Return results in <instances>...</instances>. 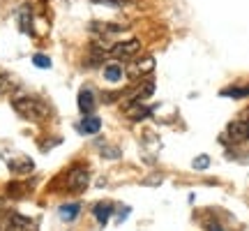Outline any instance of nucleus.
<instances>
[{
  "instance_id": "f257e3e1",
  "label": "nucleus",
  "mask_w": 249,
  "mask_h": 231,
  "mask_svg": "<svg viewBox=\"0 0 249 231\" xmlns=\"http://www.w3.org/2000/svg\"><path fill=\"white\" fill-rule=\"evenodd\" d=\"M12 109H14L21 118L30 120V123H44L46 118L51 116V109H49L46 102H42L39 97H30V95L14 97L12 99Z\"/></svg>"
},
{
  "instance_id": "f03ea898",
  "label": "nucleus",
  "mask_w": 249,
  "mask_h": 231,
  "mask_svg": "<svg viewBox=\"0 0 249 231\" xmlns=\"http://www.w3.org/2000/svg\"><path fill=\"white\" fill-rule=\"evenodd\" d=\"M139 51H141V42L136 37L124 39V42H116V44H111V49H108V54L113 56V58H118V60H132Z\"/></svg>"
},
{
  "instance_id": "7ed1b4c3",
  "label": "nucleus",
  "mask_w": 249,
  "mask_h": 231,
  "mask_svg": "<svg viewBox=\"0 0 249 231\" xmlns=\"http://www.w3.org/2000/svg\"><path fill=\"white\" fill-rule=\"evenodd\" d=\"M90 183V173H88V167H83V164H76V167H71L70 173H67V187H70L71 192H83Z\"/></svg>"
},
{
  "instance_id": "20e7f679",
  "label": "nucleus",
  "mask_w": 249,
  "mask_h": 231,
  "mask_svg": "<svg viewBox=\"0 0 249 231\" xmlns=\"http://www.w3.org/2000/svg\"><path fill=\"white\" fill-rule=\"evenodd\" d=\"M226 136H229L233 143L247 141L249 139V120L247 118H238V120L229 123V127H226Z\"/></svg>"
},
{
  "instance_id": "39448f33",
  "label": "nucleus",
  "mask_w": 249,
  "mask_h": 231,
  "mask_svg": "<svg viewBox=\"0 0 249 231\" xmlns=\"http://www.w3.org/2000/svg\"><path fill=\"white\" fill-rule=\"evenodd\" d=\"M7 167L14 176H26V173H30V171L35 169V162L30 160V157H26V155H18V157H12L7 162Z\"/></svg>"
},
{
  "instance_id": "423d86ee",
  "label": "nucleus",
  "mask_w": 249,
  "mask_h": 231,
  "mask_svg": "<svg viewBox=\"0 0 249 231\" xmlns=\"http://www.w3.org/2000/svg\"><path fill=\"white\" fill-rule=\"evenodd\" d=\"M152 70H155V58L152 56H143L141 60H132L127 74L129 77H143V74H150Z\"/></svg>"
},
{
  "instance_id": "0eeeda50",
  "label": "nucleus",
  "mask_w": 249,
  "mask_h": 231,
  "mask_svg": "<svg viewBox=\"0 0 249 231\" xmlns=\"http://www.w3.org/2000/svg\"><path fill=\"white\" fill-rule=\"evenodd\" d=\"M30 229H33V222L18 213H12L2 224V231H30Z\"/></svg>"
},
{
  "instance_id": "6e6552de",
  "label": "nucleus",
  "mask_w": 249,
  "mask_h": 231,
  "mask_svg": "<svg viewBox=\"0 0 249 231\" xmlns=\"http://www.w3.org/2000/svg\"><path fill=\"white\" fill-rule=\"evenodd\" d=\"M79 109H81V114L83 116H90L92 111H95V107H97V99H95V95H92V90L88 88H83L79 93Z\"/></svg>"
},
{
  "instance_id": "1a4fd4ad",
  "label": "nucleus",
  "mask_w": 249,
  "mask_h": 231,
  "mask_svg": "<svg viewBox=\"0 0 249 231\" xmlns=\"http://www.w3.org/2000/svg\"><path fill=\"white\" fill-rule=\"evenodd\" d=\"M102 130V120H99L97 116H83V120L79 123V132L81 134H97Z\"/></svg>"
},
{
  "instance_id": "9d476101",
  "label": "nucleus",
  "mask_w": 249,
  "mask_h": 231,
  "mask_svg": "<svg viewBox=\"0 0 249 231\" xmlns=\"http://www.w3.org/2000/svg\"><path fill=\"white\" fill-rule=\"evenodd\" d=\"M111 213H113V206H111V204H97L95 208H92V215L97 217V222L102 224V227H107Z\"/></svg>"
},
{
  "instance_id": "9b49d317",
  "label": "nucleus",
  "mask_w": 249,
  "mask_h": 231,
  "mask_svg": "<svg viewBox=\"0 0 249 231\" xmlns=\"http://www.w3.org/2000/svg\"><path fill=\"white\" fill-rule=\"evenodd\" d=\"M152 93H155V81H145V83H143V88L134 93L132 104H141L143 99H148V97L152 95Z\"/></svg>"
},
{
  "instance_id": "f8f14e48",
  "label": "nucleus",
  "mask_w": 249,
  "mask_h": 231,
  "mask_svg": "<svg viewBox=\"0 0 249 231\" xmlns=\"http://www.w3.org/2000/svg\"><path fill=\"white\" fill-rule=\"evenodd\" d=\"M123 77H124L123 67H120V65H116V62L104 67V79L111 81V83H118V81H123Z\"/></svg>"
},
{
  "instance_id": "ddd939ff",
  "label": "nucleus",
  "mask_w": 249,
  "mask_h": 231,
  "mask_svg": "<svg viewBox=\"0 0 249 231\" xmlns=\"http://www.w3.org/2000/svg\"><path fill=\"white\" fill-rule=\"evenodd\" d=\"M127 114H129L132 120H145V118L152 114V109L150 107H141V104H136V107L129 104V107H127Z\"/></svg>"
},
{
  "instance_id": "4468645a",
  "label": "nucleus",
  "mask_w": 249,
  "mask_h": 231,
  "mask_svg": "<svg viewBox=\"0 0 249 231\" xmlns=\"http://www.w3.org/2000/svg\"><path fill=\"white\" fill-rule=\"evenodd\" d=\"M81 213V206L79 204H65L60 206V217L65 222H71V220H76Z\"/></svg>"
},
{
  "instance_id": "2eb2a0df",
  "label": "nucleus",
  "mask_w": 249,
  "mask_h": 231,
  "mask_svg": "<svg viewBox=\"0 0 249 231\" xmlns=\"http://www.w3.org/2000/svg\"><path fill=\"white\" fill-rule=\"evenodd\" d=\"M222 97H233V99L249 97V86H245V88H238V86H233V88H224Z\"/></svg>"
},
{
  "instance_id": "dca6fc26",
  "label": "nucleus",
  "mask_w": 249,
  "mask_h": 231,
  "mask_svg": "<svg viewBox=\"0 0 249 231\" xmlns=\"http://www.w3.org/2000/svg\"><path fill=\"white\" fill-rule=\"evenodd\" d=\"M18 28H21L23 33H30V9L28 7L18 9Z\"/></svg>"
},
{
  "instance_id": "f3484780",
  "label": "nucleus",
  "mask_w": 249,
  "mask_h": 231,
  "mask_svg": "<svg viewBox=\"0 0 249 231\" xmlns=\"http://www.w3.org/2000/svg\"><path fill=\"white\" fill-rule=\"evenodd\" d=\"M14 88H17V83L12 81V77L0 74V95H9V93H14Z\"/></svg>"
},
{
  "instance_id": "a211bd4d",
  "label": "nucleus",
  "mask_w": 249,
  "mask_h": 231,
  "mask_svg": "<svg viewBox=\"0 0 249 231\" xmlns=\"http://www.w3.org/2000/svg\"><path fill=\"white\" fill-rule=\"evenodd\" d=\"M33 65H35V67H42V70H49V67H51V60H49V56H44V54H35L33 56Z\"/></svg>"
},
{
  "instance_id": "6ab92c4d",
  "label": "nucleus",
  "mask_w": 249,
  "mask_h": 231,
  "mask_svg": "<svg viewBox=\"0 0 249 231\" xmlns=\"http://www.w3.org/2000/svg\"><path fill=\"white\" fill-rule=\"evenodd\" d=\"M192 167H194L196 171L208 169V167H210V157H208V155H201V157H196V160L192 162Z\"/></svg>"
},
{
  "instance_id": "aec40b11",
  "label": "nucleus",
  "mask_w": 249,
  "mask_h": 231,
  "mask_svg": "<svg viewBox=\"0 0 249 231\" xmlns=\"http://www.w3.org/2000/svg\"><path fill=\"white\" fill-rule=\"evenodd\" d=\"M92 2H97V5H111V7H123L124 0H92Z\"/></svg>"
},
{
  "instance_id": "412c9836",
  "label": "nucleus",
  "mask_w": 249,
  "mask_h": 231,
  "mask_svg": "<svg viewBox=\"0 0 249 231\" xmlns=\"http://www.w3.org/2000/svg\"><path fill=\"white\" fill-rule=\"evenodd\" d=\"M208 231H222V229H219V224H208Z\"/></svg>"
}]
</instances>
